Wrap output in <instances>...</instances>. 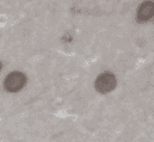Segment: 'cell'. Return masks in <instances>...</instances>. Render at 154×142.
Instances as JSON below:
<instances>
[{"mask_svg":"<svg viewBox=\"0 0 154 142\" xmlns=\"http://www.w3.org/2000/svg\"><path fill=\"white\" fill-rule=\"evenodd\" d=\"M1 68H2V63L0 62V71H1Z\"/></svg>","mask_w":154,"mask_h":142,"instance_id":"4","label":"cell"},{"mask_svg":"<svg viewBox=\"0 0 154 142\" xmlns=\"http://www.w3.org/2000/svg\"><path fill=\"white\" fill-rule=\"evenodd\" d=\"M26 84V75L22 72H12L4 80V88L10 93L19 92Z\"/></svg>","mask_w":154,"mask_h":142,"instance_id":"1","label":"cell"},{"mask_svg":"<svg viewBox=\"0 0 154 142\" xmlns=\"http://www.w3.org/2000/svg\"><path fill=\"white\" fill-rule=\"evenodd\" d=\"M154 16V2L153 1H145L143 4H141V6L137 10V22L143 23L147 22L148 19H151Z\"/></svg>","mask_w":154,"mask_h":142,"instance_id":"3","label":"cell"},{"mask_svg":"<svg viewBox=\"0 0 154 142\" xmlns=\"http://www.w3.org/2000/svg\"><path fill=\"white\" fill-rule=\"evenodd\" d=\"M94 87L99 93H109L116 87V76L112 73H102L94 82Z\"/></svg>","mask_w":154,"mask_h":142,"instance_id":"2","label":"cell"}]
</instances>
